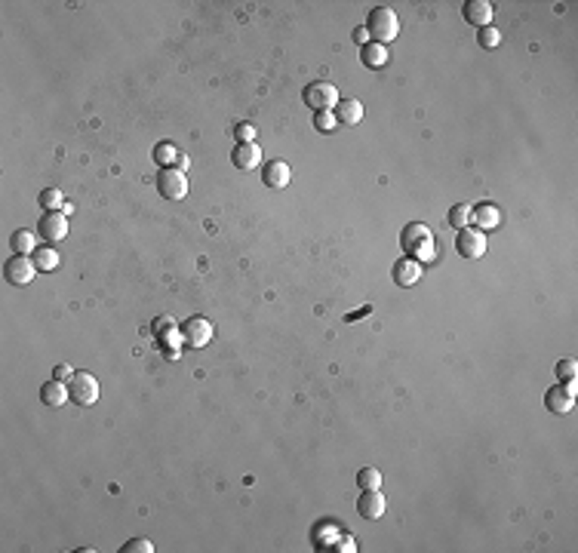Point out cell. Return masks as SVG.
Returning <instances> with one entry per match:
<instances>
[{
  "instance_id": "32",
  "label": "cell",
  "mask_w": 578,
  "mask_h": 553,
  "mask_svg": "<svg viewBox=\"0 0 578 553\" xmlns=\"http://www.w3.org/2000/svg\"><path fill=\"white\" fill-rule=\"evenodd\" d=\"M74 375V369H71V366H56V369H53V378H59V381H65V378H71Z\"/></svg>"
},
{
  "instance_id": "7",
  "label": "cell",
  "mask_w": 578,
  "mask_h": 553,
  "mask_svg": "<svg viewBox=\"0 0 578 553\" xmlns=\"http://www.w3.org/2000/svg\"><path fill=\"white\" fill-rule=\"evenodd\" d=\"M34 274H37V268H34L31 255H13L4 265V277H6V283H13V286H28L34 280Z\"/></svg>"
},
{
  "instance_id": "11",
  "label": "cell",
  "mask_w": 578,
  "mask_h": 553,
  "mask_svg": "<svg viewBox=\"0 0 578 553\" xmlns=\"http://www.w3.org/2000/svg\"><path fill=\"white\" fill-rule=\"evenodd\" d=\"M40 234H44V240L49 243H59L68 237V216L65 212H44V218H40Z\"/></svg>"
},
{
  "instance_id": "8",
  "label": "cell",
  "mask_w": 578,
  "mask_h": 553,
  "mask_svg": "<svg viewBox=\"0 0 578 553\" xmlns=\"http://www.w3.org/2000/svg\"><path fill=\"white\" fill-rule=\"evenodd\" d=\"M388 510V498L381 495L379 489H360V498H357V514L363 520H381Z\"/></svg>"
},
{
  "instance_id": "26",
  "label": "cell",
  "mask_w": 578,
  "mask_h": 553,
  "mask_svg": "<svg viewBox=\"0 0 578 553\" xmlns=\"http://www.w3.org/2000/svg\"><path fill=\"white\" fill-rule=\"evenodd\" d=\"M554 372H557V381H560V385H575L578 366H575V360H560Z\"/></svg>"
},
{
  "instance_id": "23",
  "label": "cell",
  "mask_w": 578,
  "mask_h": 553,
  "mask_svg": "<svg viewBox=\"0 0 578 553\" xmlns=\"http://www.w3.org/2000/svg\"><path fill=\"white\" fill-rule=\"evenodd\" d=\"M37 203H40V206H44L47 212H62L68 200L62 197V191H56V188H47V191H40Z\"/></svg>"
},
{
  "instance_id": "33",
  "label": "cell",
  "mask_w": 578,
  "mask_h": 553,
  "mask_svg": "<svg viewBox=\"0 0 578 553\" xmlns=\"http://www.w3.org/2000/svg\"><path fill=\"white\" fill-rule=\"evenodd\" d=\"M363 313H369V308H363V311H354V313H348V323L357 320V317H363Z\"/></svg>"
},
{
  "instance_id": "18",
  "label": "cell",
  "mask_w": 578,
  "mask_h": 553,
  "mask_svg": "<svg viewBox=\"0 0 578 553\" xmlns=\"http://www.w3.org/2000/svg\"><path fill=\"white\" fill-rule=\"evenodd\" d=\"M10 246H13V252L16 255H34L37 252V237H34L31 231H16L13 237H10Z\"/></svg>"
},
{
  "instance_id": "2",
  "label": "cell",
  "mask_w": 578,
  "mask_h": 553,
  "mask_svg": "<svg viewBox=\"0 0 578 553\" xmlns=\"http://www.w3.org/2000/svg\"><path fill=\"white\" fill-rule=\"evenodd\" d=\"M367 31H369V37L376 40V44L385 46L400 34V19H397V13L391 10V6H376V10L369 13V19H367Z\"/></svg>"
},
{
  "instance_id": "4",
  "label": "cell",
  "mask_w": 578,
  "mask_h": 553,
  "mask_svg": "<svg viewBox=\"0 0 578 553\" xmlns=\"http://www.w3.org/2000/svg\"><path fill=\"white\" fill-rule=\"evenodd\" d=\"M68 397H71V403H78V406L99 403V381L92 378L90 372H74V375L68 378Z\"/></svg>"
},
{
  "instance_id": "30",
  "label": "cell",
  "mask_w": 578,
  "mask_h": 553,
  "mask_svg": "<svg viewBox=\"0 0 578 553\" xmlns=\"http://www.w3.org/2000/svg\"><path fill=\"white\" fill-rule=\"evenodd\" d=\"M234 139H237V144L252 142V139H256V126H252V123H237L234 126Z\"/></svg>"
},
{
  "instance_id": "19",
  "label": "cell",
  "mask_w": 578,
  "mask_h": 553,
  "mask_svg": "<svg viewBox=\"0 0 578 553\" xmlns=\"http://www.w3.org/2000/svg\"><path fill=\"white\" fill-rule=\"evenodd\" d=\"M471 218L477 221L480 228H486V231H489V228H498V221H501L498 209L492 206V203H480L477 209H471Z\"/></svg>"
},
{
  "instance_id": "29",
  "label": "cell",
  "mask_w": 578,
  "mask_h": 553,
  "mask_svg": "<svg viewBox=\"0 0 578 553\" xmlns=\"http://www.w3.org/2000/svg\"><path fill=\"white\" fill-rule=\"evenodd\" d=\"M121 550L123 553H154V544H151L148 538H133V541H126Z\"/></svg>"
},
{
  "instance_id": "20",
  "label": "cell",
  "mask_w": 578,
  "mask_h": 553,
  "mask_svg": "<svg viewBox=\"0 0 578 553\" xmlns=\"http://www.w3.org/2000/svg\"><path fill=\"white\" fill-rule=\"evenodd\" d=\"M178 157H182V151H178L173 142H160L157 148H154V160L160 163V169H166V166H178Z\"/></svg>"
},
{
  "instance_id": "6",
  "label": "cell",
  "mask_w": 578,
  "mask_h": 553,
  "mask_svg": "<svg viewBox=\"0 0 578 553\" xmlns=\"http://www.w3.org/2000/svg\"><path fill=\"white\" fill-rule=\"evenodd\" d=\"M178 335H182V342L191 344V347H207L209 338H212V323L207 317H188L178 326Z\"/></svg>"
},
{
  "instance_id": "14",
  "label": "cell",
  "mask_w": 578,
  "mask_h": 553,
  "mask_svg": "<svg viewBox=\"0 0 578 553\" xmlns=\"http://www.w3.org/2000/svg\"><path fill=\"white\" fill-rule=\"evenodd\" d=\"M231 160H234V166H237V169L250 173V169L262 166V151H259V144H256V142H246V144H237L234 154H231Z\"/></svg>"
},
{
  "instance_id": "25",
  "label": "cell",
  "mask_w": 578,
  "mask_h": 553,
  "mask_svg": "<svg viewBox=\"0 0 578 553\" xmlns=\"http://www.w3.org/2000/svg\"><path fill=\"white\" fill-rule=\"evenodd\" d=\"M314 130H320V132H336L338 130V120H336V114L333 111H317L314 114Z\"/></svg>"
},
{
  "instance_id": "15",
  "label": "cell",
  "mask_w": 578,
  "mask_h": 553,
  "mask_svg": "<svg viewBox=\"0 0 578 553\" xmlns=\"http://www.w3.org/2000/svg\"><path fill=\"white\" fill-rule=\"evenodd\" d=\"M419 277H422V265H419V261H415V259H410V255H406V259H400V261H394V283L397 286H415V283H419Z\"/></svg>"
},
{
  "instance_id": "28",
  "label": "cell",
  "mask_w": 578,
  "mask_h": 553,
  "mask_svg": "<svg viewBox=\"0 0 578 553\" xmlns=\"http://www.w3.org/2000/svg\"><path fill=\"white\" fill-rule=\"evenodd\" d=\"M477 44H480L483 49H496V46L501 44V31L492 28V25H489V28H480V31H477Z\"/></svg>"
},
{
  "instance_id": "13",
  "label": "cell",
  "mask_w": 578,
  "mask_h": 553,
  "mask_svg": "<svg viewBox=\"0 0 578 553\" xmlns=\"http://www.w3.org/2000/svg\"><path fill=\"white\" fill-rule=\"evenodd\" d=\"M462 15H465L467 25H474V28H489L492 4H489V0H467V4L462 6Z\"/></svg>"
},
{
  "instance_id": "12",
  "label": "cell",
  "mask_w": 578,
  "mask_h": 553,
  "mask_svg": "<svg viewBox=\"0 0 578 553\" xmlns=\"http://www.w3.org/2000/svg\"><path fill=\"white\" fill-rule=\"evenodd\" d=\"M262 182H265L268 188H286V185L293 182V166H289L286 160H268L265 169H262Z\"/></svg>"
},
{
  "instance_id": "22",
  "label": "cell",
  "mask_w": 578,
  "mask_h": 553,
  "mask_svg": "<svg viewBox=\"0 0 578 553\" xmlns=\"http://www.w3.org/2000/svg\"><path fill=\"white\" fill-rule=\"evenodd\" d=\"M363 65L369 68H385L388 65V49L381 44H367L363 46Z\"/></svg>"
},
{
  "instance_id": "10",
  "label": "cell",
  "mask_w": 578,
  "mask_h": 553,
  "mask_svg": "<svg viewBox=\"0 0 578 553\" xmlns=\"http://www.w3.org/2000/svg\"><path fill=\"white\" fill-rule=\"evenodd\" d=\"M545 406H548V412H554V415L572 412V406H575V385H560V381H557V385L545 394Z\"/></svg>"
},
{
  "instance_id": "27",
  "label": "cell",
  "mask_w": 578,
  "mask_h": 553,
  "mask_svg": "<svg viewBox=\"0 0 578 553\" xmlns=\"http://www.w3.org/2000/svg\"><path fill=\"white\" fill-rule=\"evenodd\" d=\"M357 486L360 489H379L381 486V473L376 471V467H363V471L357 473Z\"/></svg>"
},
{
  "instance_id": "17",
  "label": "cell",
  "mask_w": 578,
  "mask_h": 553,
  "mask_svg": "<svg viewBox=\"0 0 578 553\" xmlns=\"http://www.w3.org/2000/svg\"><path fill=\"white\" fill-rule=\"evenodd\" d=\"M40 399H44L47 406H65L68 399V385H62L59 378H53V381H47L44 387H40Z\"/></svg>"
},
{
  "instance_id": "3",
  "label": "cell",
  "mask_w": 578,
  "mask_h": 553,
  "mask_svg": "<svg viewBox=\"0 0 578 553\" xmlns=\"http://www.w3.org/2000/svg\"><path fill=\"white\" fill-rule=\"evenodd\" d=\"M302 99H305V105H308L314 114H317V111H333L338 105V89L333 87V83H326V80H314V83L305 87Z\"/></svg>"
},
{
  "instance_id": "31",
  "label": "cell",
  "mask_w": 578,
  "mask_h": 553,
  "mask_svg": "<svg viewBox=\"0 0 578 553\" xmlns=\"http://www.w3.org/2000/svg\"><path fill=\"white\" fill-rule=\"evenodd\" d=\"M354 44L360 46V49L369 44V31H367V25H360V28H354Z\"/></svg>"
},
{
  "instance_id": "24",
  "label": "cell",
  "mask_w": 578,
  "mask_h": 553,
  "mask_svg": "<svg viewBox=\"0 0 578 553\" xmlns=\"http://www.w3.org/2000/svg\"><path fill=\"white\" fill-rule=\"evenodd\" d=\"M446 218H449V228H458V231H462V228H467V221H471V206H467V203H455Z\"/></svg>"
},
{
  "instance_id": "1",
  "label": "cell",
  "mask_w": 578,
  "mask_h": 553,
  "mask_svg": "<svg viewBox=\"0 0 578 553\" xmlns=\"http://www.w3.org/2000/svg\"><path fill=\"white\" fill-rule=\"evenodd\" d=\"M400 246H403V252L410 255V259L419 261V265H422V261H434V259H437V243H434V234H431L428 225H422V221H410V225L403 228Z\"/></svg>"
},
{
  "instance_id": "16",
  "label": "cell",
  "mask_w": 578,
  "mask_h": 553,
  "mask_svg": "<svg viewBox=\"0 0 578 553\" xmlns=\"http://www.w3.org/2000/svg\"><path fill=\"white\" fill-rule=\"evenodd\" d=\"M333 114H336V120L342 126H357L363 120V105L357 99H338V105L333 108Z\"/></svg>"
},
{
  "instance_id": "9",
  "label": "cell",
  "mask_w": 578,
  "mask_h": 553,
  "mask_svg": "<svg viewBox=\"0 0 578 553\" xmlns=\"http://www.w3.org/2000/svg\"><path fill=\"white\" fill-rule=\"evenodd\" d=\"M455 249L465 259H483L486 255V237H483V231H474V228H462L455 237Z\"/></svg>"
},
{
  "instance_id": "5",
  "label": "cell",
  "mask_w": 578,
  "mask_h": 553,
  "mask_svg": "<svg viewBox=\"0 0 578 553\" xmlns=\"http://www.w3.org/2000/svg\"><path fill=\"white\" fill-rule=\"evenodd\" d=\"M157 191H160V197H166V200H182L185 194H188V175H185L182 169H176V166L160 169Z\"/></svg>"
},
{
  "instance_id": "21",
  "label": "cell",
  "mask_w": 578,
  "mask_h": 553,
  "mask_svg": "<svg viewBox=\"0 0 578 553\" xmlns=\"http://www.w3.org/2000/svg\"><path fill=\"white\" fill-rule=\"evenodd\" d=\"M31 261H34V268L37 271H56L59 268V252L53 249V246H44V249H37L31 255Z\"/></svg>"
}]
</instances>
